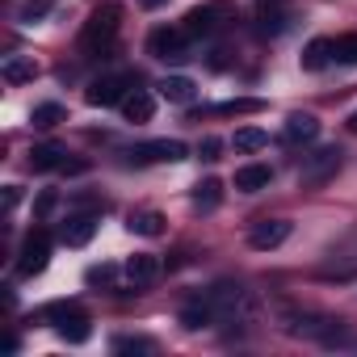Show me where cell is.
<instances>
[{
    "instance_id": "obj_1",
    "label": "cell",
    "mask_w": 357,
    "mask_h": 357,
    "mask_svg": "<svg viewBox=\"0 0 357 357\" xmlns=\"http://www.w3.org/2000/svg\"><path fill=\"white\" fill-rule=\"evenodd\" d=\"M118 17H122V5H114V0L97 5L93 17H89L84 30H80V51H97V47H105V43L118 34Z\"/></svg>"
},
{
    "instance_id": "obj_2",
    "label": "cell",
    "mask_w": 357,
    "mask_h": 357,
    "mask_svg": "<svg viewBox=\"0 0 357 357\" xmlns=\"http://www.w3.org/2000/svg\"><path fill=\"white\" fill-rule=\"evenodd\" d=\"M340 147H319V151H311L307 160H303V168H298V181L307 185V190H315V185H328L332 176L340 172Z\"/></svg>"
},
{
    "instance_id": "obj_3",
    "label": "cell",
    "mask_w": 357,
    "mask_h": 357,
    "mask_svg": "<svg viewBox=\"0 0 357 357\" xmlns=\"http://www.w3.org/2000/svg\"><path fill=\"white\" fill-rule=\"evenodd\" d=\"M130 155H135V164H181V160H190V147L181 139H151V143H139Z\"/></svg>"
},
{
    "instance_id": "obj_4",
    "label": "cell",
    "mask_w": 357,
    "mask_h": 357,
    "mask_svg": "<svg viewBox=\"0 0 357 357\" xmlns=\"http://www.w3.org/2000/svg\"><path fill=\"white\" fill-rule=\"evenodd\" d=\"M51 261V236L47 231H30L26 244H22V257H17V273L22 278H38Z\"/></svg>"
},
{
    "instance_id": "obj_5",
    "label": "cell",
    "mask_w": 357,
    "mask_h": 357,
    "mask_svg": "<svg viewBox=\"0 0 357 357\" xmlns=\"http://www.w3.org/2000/svg\"><path fill=\"white\" fill-rule=\"evenodd\" d=\"M185 30H168V26H160V30H151L147 34V55H155V59H185Z\"/></svg>"
},
{
    "instance_id": "obj_6",
    "label": "cell",
    "mask_w": 357,
    "mask_h": 357,
    "mask_svg": "<svg viewBox=\"0 0 357 357\" xmlns=\"http://www.w3.org/2000/svg\"><path fill=\"white\" fill-rule=\"evenodd\" d=\"M290 240V223L286 219H261L252 231H248V248H257V252H273V248H282Z\"/></svg>"
},
{
    "instance_id": "obj_7",
    "label": "cell",
    "mask_w": 357,
    "mask_h": 357,
    "mask_svg": "<svg viewBox=\"0 0 357 357\" xmlns=\"http://www.w3.org/2000/svg\"><path fill=\"white\" fill-rule=\"evenodd\" d=\"M223 5L219 0H211V5H198V9H190L185 13V34L190 38H202V34H215L219 30V22H223Z\"/></svg>"
},
{
    "instance_id": "obj_8",
    "label": "cell",
    "mask_w": 357,
    "mask_h": 357,
    "mask_svg": "<svg viewBox=\"0 0 357 357\" xmlns=\"http://www.w3.org/2000/svg\"><path fill=\"white\" fill-rule=\"evenodd\" d=\"M97 236V215L93 211H80V215H68V223L59 227V240L68 248H84L89 240Z\"/></svg>"
},
{
    "instance_id": "obj_9",
    "label": "cell",
    "mask_w": 357,
    "mask_h": 357,
    "mask_svg": "<svg viewBox=\"0 0 357 357\" xmlns=\"http://www.w3.org/2000/svg\"><path fill=\"white\" fill-rule=\"evenodd\" d=\"M130 89H126V80L122 76H101V80H93L89 84V105H97V109H105V105H122V97H126Z\"/></svg>"
},
{
    "instance_id": "obj_10",
    "label": "cell",
    "mask_w": 357,
    "mask_h": 357,
    "mask_svg": "<svg viewBox=\"0 0 357 357\" xmlns=\"http://www.w3.org/2000/svg\"><path fill=\"white\" fill-rule=\"evenodd\" d=\"M151 114H155V97H151L147 89H130V93L122 97V118H126V122L143 126V122H151Z\"/></svg>"
},
{
    "instance_id": "obj_11",
    "label": "cell",
    "mask_w": 357,
    "mask_h": 357,
    "mask_svg": "<svg viewBox=\"0 0 357 357\" xmlns=\"http://www.w3.org/2000/svg\"><path fill=\"white\" fill-rule=\"evenodd\" d=\"M181 324L190 328V332H198V328H211V324H219V307H215V298L211 294H202V298H194L185 311H181Z\"/></svg>"
},
{
    "instance_id": "obj_12",
    "label": "cell",
    "mask_w": 357,
    "mask_h": 357,
    "mask_svg": "<svg viewBox=\"0 0 357 357\" xmlns=\"http://www.w3.org/2000/svg\"><path fill=\"white\" fill-rule=\"evenodd\" d=\"M269 181H273V168L269 164H244V168H236V190L240 194H261V190H269Z\"/></svg>"
},
{
    "instance_id": "obj_13",
    "label": "cell",
    "mask_w": 357,
    "mask_h": 357,
    "mask_svg": "<svg viewBox=\"0 0 357 357\" xmlns=\"http://www.w3.org/2000/svg\"><path fill=\"white\" fill-rule=\"evenodd\" d=\"M282 139H286V143H315V139H319L315 114H290L286 126H282Z\"/></svg>"
},
{
    "instance_id": "obj_14",
    "label": "cell",
    "mask_w": 357,
    "mask_h": 357,
    "mask_svg": "<svg viewBox=\"0 0 357 357\" xmlns=\"http://www.w3.org/2000/svg\"><path fill=\"white\" fill-rule=\"evenodd\" d=\"M160 97L172 101V105H190V101L198 97V84H194L190 76H164V80H160Z\"/></svg>"
},
{
    "instance_id": "obj_15",
    "label": "cell",
    "mask_w": 357,
    "mask_h": 357,
    "mask_svg": "<svg viewBox=\"0 0 357 357\" xmlns=\"http://www.w3.org/2000/svg\"><path fill=\"white\" fill-rule=\"evenodd\" d=\"M126 278H130V286H151V282L160 278V261H155L151 252H135V257L126 261Z\"/></svg>"
},
{
    "instance_id": "obj_16",
    "label": "cell",
    "mask_w": 357,
    "mask_h": 357,
    "mask_svg": "<svg viewBox=\"0 0 357 357\" xmlns=\"http://www.w3.org/2000/svg\"><path fill=\"white\" fill-rule=\"evenodd\" d=\"M30 164H34L38 172H47V168H63V164H68V147H63V143H38V147L30 151Z\"/></svg>"
},
{
    "instance_id": "obj_17",
    "label": "cell",
    "mask_w": 357,
    "mask_h": 357,
    "mask_svg": "<svg viewBox=\"0 0 357 357\" xmlns=\"http://www.w3.org/2000/svg\"><path fill=\"white\" fill-rule=\"evenodd\" d=\"M0 76H5L9 84H26V80H34V76H38V63H34L30 55H9V59H5V68H0Z\"/></svg>"
},
{
    "instance_id": "obj_18",
    "label": "cell",
    "mask_w": 357,
    "mask_h": 357,
    "mask_svg": "<svg viewBox=\"0 0 357 357\" xmlns=\"http://www.w3.org/2000/svg\"><path fill=\"white\" fill-rule=\"evenodd\" d=\"M332 59H336V51H332V43H328V38H311V43H307V51H303V68H307V72H324Z\"/></svg>"
},
{
    "instance_id": "obj_19",
    "label": "cell",
    "mask_w": 357,
    "mask_h": 357,
    "mask_svg": "<svg viewBox=\"0 0 357 357\" xmlns=\"http://www.w3.org/2000/svg\"><path fill=\"white\" fill-rule=\"evenodd\" d=\"M223 202V181H215V176H206V181L194 185V206L198 211H215Z\"/></svg>"
},
{
    "instance_id": "obj_20",
    "label": "cell",
    "mask_w": 357,
    "mask_h": 357,
    "mask_svg": "<svg viewBox=\"0 0 357 357\" xmlns=\"http://www.w3.org/2000/svg\"><path fill=\"white\" fill-rule=\"evenodd\" d=\"M126 227L139 231V236H164V215H155V211H135V215L126 219Z\"/></svg>"
},
{
    "instance_id": "obj_21",
    "label": "cell",
    "mask_w": 357,
    "mask_h": 357,
    "mask_svg": "<svg viewBox=\"0 0 357 357\" xmlns=\"http://www.w3.org/2000/svg\"><path fill=\"white\" fill-rule=\"evenodd\" d=\"M68 118V109L59 105V101H47V105H34V114H30V122L38 126V130H51V126H59Z\"/></svg>"
},
{
    "instance_id": "obj_22",
    "label": "cell",
    "mask_w": 357,
    "mask_h": 357,
    "mask_svg": "<svg viewBox=\"0 0 357 357\" xmlns=\"http://www.w3.org/2000/svg\"><path fill=\"white\" fill-rule=\"evenodd\" d=\"M261 147H269V135L265 130H257V126L236 130V151H261Z\"/></svg>"
},
{
    "instance_id": "obj_23",
    "label": "cell",
    "mask_w": 357,
    "mask_h": 357,
    "mask_svg": "<svg viewBox=\"0 0 357 357\" xmlns=\"http://www.w3.org/2000/svg\"><path fill=\"white\" fill-rule=\"evenodd\" d=\"M51 9H55V0H26V5L17 9V22H22V26H34V22L47 17Z\"/></svg>"
},
{
    "instance_id": "obj_24",
    "label": "cell",
    "mask_w": 357,
    "mask_h": 357,
    "mask_svg": "<svg viewBox=\"0 0 357 357\" xmlns=\"http://www.w3.org/2000/svg\"><path fill=\"white\" fill-rule=\"evenodd\" d=\"M332 51H336V63L353 68V63H357V34H344V38H336V43H332Z\"/></svg>"
},
{
    "instance_id": "obj_25",
    "label": "cell",
    "mask_w": 357,
    "mask_h": 357,
    "mask_svg": "<svg viewBox=\"0 0 357 357\" xmlns=\"http://www.w3.org/2000/svg\"><path fill=\"white\" fill-rule=\"evenodd\" d=\"M155 344L147 340V336H118L114 340V353H151Z\"/></svg>"
},
{
    "instance_id": "obj_26",
    "label": "cell",
    "mask_w": 357,
    "mask_h": 357,
    "mask_svg": "<svg viewBox=\"0 0 357 357\" xmlns=\"http://www.w3.org/2000/svg\"><path fill=\"white\" fill-rule=\"evenodd\" d=\"M55 206H59V194H55V190H43V194H38V202H34V219H38V223H43V219H51V215H55Z\"/></svg>"
},
{
    "instance_id": "obj_27",
    "label": "cell",
    "mask_w": 357,
    "mask_h": 357,
    "mask_svg": "<svg viewBox=\"0 0 357 357\" xmlns=\"http://www.w3.org/2000/svg\"><path fill=\"white\" fill-rule=\"evenodd\" d=\"M261 109V101H252V97H244V101H223V105H215V114H257Z\"/></svg>"
},
{
    "instance_id": "obj_28",
    "label": "cell",
    "mask_w": 357,
    "mask_h": 357,
    "mask_svg": "<svg viewBox=\"0 0 357 357\" xmlns=\"http://www.w3.org/2000/svg\"><path fill=\"white\" fill-rule=\"evenodd\" d=\"M114 273H118L114 265H93V269L84 273V282H89V286H109V282H114Z\"/></svg>"
},
{
    "instance_id": "obj_29",
    "label": "cell",
    "mask_w": 357,
    "mask_h": 357,
    "mask_svg": "<svg viewBox=\"0 0 357 357\" xmlns=\"http://www.w3.org/2000/svg\"><path fill=\"white\" fill-rule=\"evenodd\" d=\"M219 151H223V139H215V135H206V139L198 143V155H202V160H219Z\"/></svg>"
},
{
    "instance_id": "obj_30",
    "label": "cell",
    "mask_w": 357,
    "mask_h": 357,
    "mask_svg": "<svg viewBox=\"0 0 357 357\" xmlns=\"http://www.w3.org/2000/svg\"><path fill=\"white\" fill-rule=\"evenodd\" d=\"M17 202H22V185H9V190H5V211H13Z\"/></svg>"
},
{
    "instance_id": "obj_31",
    "label": "cell",
    "mask_w": 357,
    "mask_h": 357,
    "mask_svg": "<svg viewBox=\"0 0 357 357\" xmlns=\"http://www.w3.org/2000/svg\"><path fill=\"white\" fill-rule=\"evenodd\" d=\"M257 5H261V13H265V9H278V5H286V0H257Z\"/></svg>"
},
{
    "instance_id": "obj_32",
    "label": "cell",
    "mask_w": 357,
    "mask_h": 357,
    "mask_svg": "<svg viewBox=\"0 0 357 357\" xmlns=\"http://www.w3.org/2000/svg\"><path fill=\"white\" fill-rule=\"evenodd\" d=\"M143 9H160V5H168V0H139Z\"/></svg>"
},
{
    "instance_id": "obj_33",
    "label": "cell",
    "mask_w": 357,
    "mask_h": 357,
    "mask_svg": "<svg viewBox=\"0 0 357 357\" xmlns=\"http://www.w3.org/2000/svg\"><path fill=\"white\" fill-rule=\"evenodd\" d=\"M349 130H357V114H353V118H349Z\"/></svg>"
}]
</instances>
